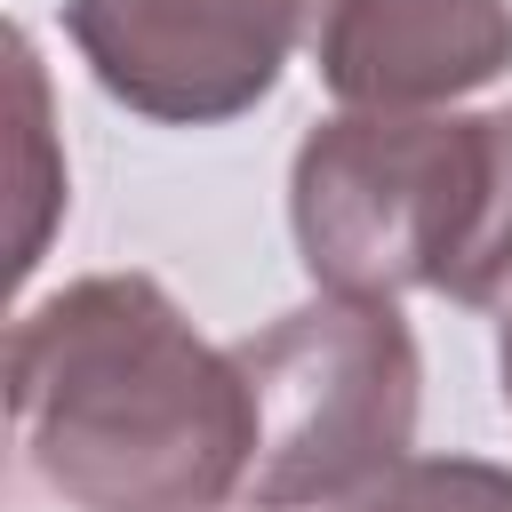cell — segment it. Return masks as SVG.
<instances>
[{
	"mask_svg": "<svg viewBox=\"0 0 512 512\" xmlns=\"http://www.w3.org/2000/svg\"><path fill=\"white\" fill-rule=\"evenodd\" d=\"M496 368H504V408H512V320H504V352H496Z\"/></svg>",
	"mask_w": 512,
	"mask_h": 512,
	"instance_id": "cell-7",
	"label": "cell"
},
{
	"mask_svg": "<svg viewBox=\"0 0 512 512\" xmlns=\"http://www.w3.org/2000/svg\"><path fill=\"white\" fill-rule=\"evenodd\" d=\"M64 32L128 112L200 128L280 80L304 0H64Z\"/></svg>",
	"mask_w": 512,
	"mask_h": 512,
	"instance_id": "cell-4",
	"label": "cell"
},
{
	"mask_svg": "<svg viewBox=\"0 0 512 512\" xmlns=\"http://www.w3.org/2000/svg\"><path fill=\"white\" fill-rule=\"evenodd\" d=\"M256 400L248 496L264 512L360 496L408 456L416 432V336L384 296L328 288L280 328L240 344Z\"/></svg>",
	"mask_w": 512,
	"mask_h": 512,
	"instance_id": "cell-3",
	"label": "cell"
},
{
	"mask_svg": "<svg viewBox=\"0 0 512 512\" xmlns=\"http://www.w3.org/2000/svg\"><path fill=\"white\" fill-rule=\"evenodd\" d=\"M296 240L344 296L440 288L488 304L512 280V112L328 120L296 152Z\"/></svg>",
	"mask_w": 512,
	"mask_h": 512,
	"instance_id": "cell-2",
	"label": "cell"
},
{
	"mask_svg": "<svg viewBox=\"0 0 512 512\" xmlns=\"http://www.w3.org/2000/svg\"><path fill=\"white\" fill-rule=\"evenodd\" d=\"M304 40L344 104L408 112L512 64L504 0H304Z\"/></svg>",
	"mask_w": 512,
	"mask_h": 512,
	"instance_id": "cell-5",
	"label": "cell"
},
{
	"mask_svg": "<svg viewBox=\"0 0 512 512\" xmlns=\"http://www.w3.org/2000/svg\"><path fill=\"white\" fill-rule=\"evenodd\" d=\"M8 416L24 464L80 512H208L256 456L240 352H208L136 272L72 280L16 320Z\"/></svg>",
	"mask_w": 512,
	"mask_h": 512,
	"instance_id": "cell-1",
	"label": "cell"
},
{
	"mask_svg": "<svg viewBox=\"0 0 512 512\" xmlns=\"http://www.w3.org/2000/svg\"><path fill=\"white\" fill-rule=\"evenodd\" d=\"M344 512H512V472L472 456H400Z\"/></svg>",
	"mask_w": 512,
	"mask_h": 512,
	"instance_id": "cell-6",
	"label": "cell"
}]
</instances>
